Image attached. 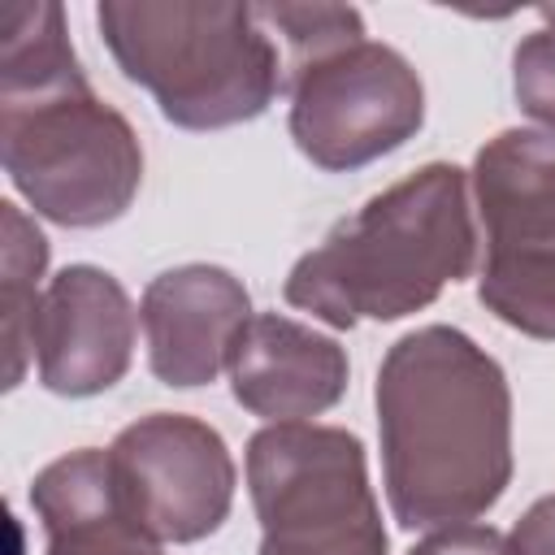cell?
I'll use <instances>...</instances> for the list:
<instances>
[{"instance_id":"obj_13","label":"cell","mask_w":555,"mask_h":555,"mask_svg":"<svg viewBox=\"0 0 555 555\" xmlns=\"http://www.w3.org/2000/svg\"><path fill=\"white\" fill-rule=\"evenodd\" d=\"M0 221H4V347H9V377L4 386L13 390L26 373L30 351V330H35V312H39V278L48 269V238L39 234V225L17 208V204H0Z\"/></svg>"},{"instance_id":"obj_12","label":"cell","mask_w":555,"mask_h":555,"mask_svg":"<svg viewBox=\"0 0 555 555\" xmlns=\"http://www.w3.org/2000/svg\"><path fill=\"white\" fill-rule=\"evenodd\" d=\"M30 507L43 525V555H165L139 525L100 447H78L43 464L30 481Z\"/></svg>"},{"instance_id":"obj_2","label":"cell","mask_w":555,"mask_h":555,"mask_svg":"<svg viewBox=\"0 0 555 555\" xmlns=\"http://www.w3.org/2000/svg\"><path fill=\"white\" fill-rule=\"evenodd\" d=\"M0 160L35 217L65 230L126 217L143 186L139 134L87 82L61 4L0 9Z\"/></svg>"},{"instance_id":"obj_7","label":"cell","mask_w":555,"mask_h":555,"mask_svg":"<svg viewBox=\"0 0 555 555\" xmlns=\"http://www.w3.org/2000/svg\"><path fill=\"white\" fill-rule=\"evenodd\" d=\"M291 139L325 173L364 169L425 126V87L412 61L369 35L286 65Z\"/></svg>"},{"instance_id":"obj_14","label":"cell","mask_w":555,"mask_h":555,"mask_svg":"<svg viewBox=\"0 0 555 555\" xmlns=\"http://www.w3.org/2000/svg\"><path fill=\"white\" fill-rule=\"evenodd\" d=\"M546 26L529 30L512 52V95L525 117L555 134V9H542Z\"/></svg>"},{"instance_id":"obj_8","label":"cell","mask_w":555,"mask_h":555,"mask_svg":"<svg viewBox=\"0 0 555 555\" xmlns=\"http://www.w3.org/2000/svg\"><path fill=\"white\" fill-rule=\"evenodd\" d=\"M108 460L139 525L160 546H186L217 533L234 507V455L199 416L147 412L113 438Z\"/></svg>"},{"instance_id":"obj_1","label":"cell","mask_w":555,"mask_h":555,"mask_svg":"<svg viewBox=\"0 0 555 555\" xmlns=\"http://www.w3.org/2000/svg\"><path fill=\"white\" fill-rule=\"evenodd\" d=\"M373 403L399 529L477 525L512 486V386L464 330L421 325L390 343Z\"/></svg>"},{"instance_id":"obj_3","label":"cell","mask_w":555,"mask_h":555,"mask_svg":"<svg viewBox=\"0 0 555 555\" xmlns=\"http://www.w3.org/2000/svg\"><path fill=\"white\" fill-rule=\"evenodd\" d=\"M477 260V225L468 173L429 160L403 182L343 217L312 251H304L282 295L334 330L360 321H403L429 308L447 286L464 282Z\"/></svg>"},{"instance_id":"obj_10","label":"cell","mask_w":555,"mask_h":555,"mask_svg":"<svg viewBox=\"0 0 555 555\" xmlns=\"http://www.w3.org/2000/svg\"><path fill=\"white\" fill-rule=\"evenodd\" d=\"M251 317L247 286L221 264H178L156 273L139 304L152 377L173 390L217 382Z\"/></svg>"},{"instance_id":"obj_5","label":"cell","mask_w":555,"mask_h":555,"mask_svg":"<svg viewBox=\"0 0 555 555\" xmlns=\"http://www.w3.org/2000/svg\"><path fill=\"white\" fill-rule=\"evenodd\" d=\"M260 555H390L369 455L351 429L291 421L247 438Z\"/></svg>"},{"instance_id":"obj_6","label":"cell","mask_w":555,"mask_h":555,"mask_svg":"<svg viewBox=\"0 0 555 555\" xmlns=\"http://www.w3.org/2000/svg\"><path fill=\"white\" fill-rule=\"evenodd\" d=\"M468 182L481 217L477 299L503 325L555 343V134L499 130Z\"/></svg>"},{"instance_id":"obj_9","label":"cell","mask_w":555,"mask_h":555,"mask_svg":"<svg viewBox=\"0 0 555 555\" xmlns=\"http://www.w3.org/2000/svg\"><path fill=\"white\" fill-rule=\"evenodd\" d=\"M30 351L43 390L91 399L113 390L134 360V304L100 264H65L39 299Z\"/></svg>"},{"instance_id":"obj_4","label":"cell","mask_w":555,"mask_h":555,"mask_svg":"<svg viewBox=\"0 0 555 555\" xmlns=\"http://www.w3.org/2000/svg\"><path fill=\"white\" fill-rule=\"evenodd\" d=\"M95 22L117 69L182 130L256 121L286 91L282 48L256 4L104 0Z\"/></svg>"},{"instance_id":"obj_15","label":"cell","mask_w":555,"mask_h":555,"mask_svg":"<svg viewBox=\"0 0 555 555\" xmlns=\"http://www.w3.org/2000/svg\"><path fill=\"white\" fill-rule=\"evenodd\" d=\"M408 555H507V538L490 525H451L421 538Z\"/></svg>"},{"instance_id":"obj_16","label":"cell","mask_w":555,"mask_h":555,"mask_svg":"<svg viewBox=\"0 0 555 555\" xmlns=\"http://www.w3.org/2000/svg\"><path fill=\"white\" fill-rule=\"evenodd\" d=\"M507 555H555V494H542L507 533Z\"/></svg>"},{"instance_id":"obj_11","label":"cell","mask_w":555,"mask_h":555,"mask_svg":"<svg viewBox=\"0 0 555 555\" xmlns=\"http://www.w3.org/2000/svg\"><path fill=\"white\" fill-rule=\"evenodd\" d=\"M347 351L330 334L282 312H256L230 351L234 399L269 425L330 412L347 395Z\"/></svg>"}]
</instances>
